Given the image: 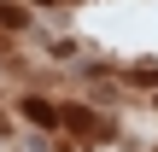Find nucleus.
I'll list each match as a JSON object with an SVG mask.
<instances>
[{"mask_svg": "<svg viewBox=\"0 0 158 152\" xmlns=\"http://www.w3.org/2000/svg\"><path fill=\"white\" fill-rule=\"evenodd\" d=\"M23 111H29V123H59V105H47V100H23Z\"/></svg>", "mask_w": 158, "mask_h": 152, "instance_id": "f257e3e1", "label": "nucleus"}]
</instances>
